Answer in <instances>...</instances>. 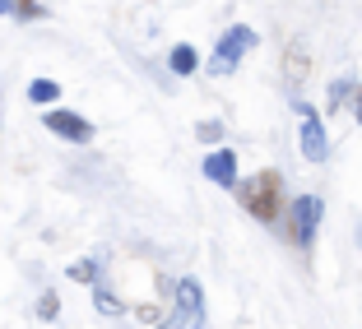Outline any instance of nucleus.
Segmentation results:
<instances>
[{
  "mask_svg": "<svg viewBox=\"0 0 362 329\" xmlns=\"http://www.w3.org/2000/svg\"><path fill=\"white\" fill-rule=\"evenodd\" d=\"M61 316V297H56V292H42V297H37V320H56Z\"/></svg>",
  "mask_w": 362,
  "mask_h": 329,
  "instance_id": "obj_12",
  "label": "nucleus"
},
{
  "mask_svg": "<svg viewBox=\"0 0 362 329\" xmlns=\"http://www.w3.org/2000/svg\"><path fill=\"white\" fill-rule=\"evenodd\" d=\"M14 10V0H0V14H10Z\"/></svg>",
  "mask_w": 362,
  "mask_h": 329,
  "instance_id": "obj_15",
  "label": "nucleus"
},
{
  "mask_svg": "<svg viewBox=\"0 0 362 329\" xmlns=\"http://www.w3.org/2000/svg\"><path fill=\"white\" fill-rule=\"evenodd\" d=\"M195 65H200V56H195V47H172V70L177 75H195Z\"/></svg>",
  "mask_w": 362,
  "mask_h": 329,
  "instance_id": "obj_10",
  "label": "nucleus"
},
{
  "mask_svg": "<svg viewBox=\"0 0 362 329\" xmlns=\"http://www.w3.org/2000/svg\"><path fill=\"white\" fill-rule=\"evenodd\" d=\"M358 121H362V88H358Z\"/></svg>",
  "mask_w": 362,
  "mask_h": 329,
  "instance_id": "obj_16",
  "label": "nucleus"
},
{
  "mask_svg": "<svg viewBox=\"0 0 362 329\" xmlns=\"http://www.w3.org/2000/svg\"><path fill=\"white\" fill-rule=\"evenodd\" d=\"M14 14H19V19H37L42 5H37V0H14Z\"/></svg>",
  "mask_w": 362,
  "mask_h": 329,
  "instance_id": "obj_14",
  "label": "nucleus"
},
{
  "mask_svg": "<svg viewBox=\"0 0 362 329\" xmlns=\"http://www.w3.org/2000/svg\"><path fill=\"white\" fill-rule=\"evenodd\" d=\"M93 306L103 311V316H121V311H126V306H121V297H112V292H107L103 283L93 287Z\"/></svg>",
  "mask_w": 362,
  "mask_h": 329,
  "instance_id": "obj_11",
  "label": "nucleus"
},
{
  "mask_svg": "<svg viewBox=\"0 0 362 329\" xmlns=\"http://www.w3.org/2000/svg\"><path fill=\"white\" fill-rule=\"evenodd\" d=\"M28 97L37 107H52L56 97H61V84H56V79H33V84H28Z\"/></svg>",
  "mask_w": 362,
  "mask_h": 329,
  "instance_id": "obj_8",
  "label": "nucleus"
},
{
  "mask_svg": "<svg viewBox=\"0 0 362 329\" xmlns=\"http://www.w3.org/2000/svg\"><path fill=\"white\" fill-rule=\"evenodd\" d=\"M251 47H256V32H251V28H242V23L228 28L223 37H218V47H214V65H209V70H214V75H233L237 61H242Z\"/></svg>",
  "mask_w": 362,
  "mask_h": 329,
  "instance_id": "obj_3",
  "label": "nucleus"
},
{
  "mask_svg": "<svg viewBox=\"0 0 362 329\" xmlns=\"http://www.w3.org/2000/svg\"><path fill=\"white\" fill-rule=\"evenodd\" d=\"M195 135H200L204 144H218V139H223V126H218V121H200V126H195Z\"/></svg>",
  "mask_w": 362,
  "mask_h": 329,
  "instance_id": "obj_13",
  "label": "nucleus"
},
{
  "mask_svg": "<svg viewBox=\"0 0 362 329\" xmlns=\"http://www.w3.org/2000/svg\"><path fill=\"white\" fill-rule=\"evenodd\" d=\"M204 177H209L214 186H228V191H233V186H237V158L228 149L209 153V158H204Z\"/></svg>",
  "mask_w": 362,
  "mask_h": 329,
  "instance_id": "obj_7",
  "label": "nucleus"
},
{
  "mask_svg": "<svg viewBox=\"0 0 362 329\" xmlns=\"http://www.w3.org/2000/svg\"><path fill=\"white\" fill-rule=\"evenodd\" d=\"M70 278L98 287V283H103V269H98V260H75V265H70Z\"/></svg>",
  "mask_w": 362,
  "mask_h": 329,
  "instance_id": "obj_9",
  "label": "nucleus"
},
{
  "mask_svg": "<svg viewBox=\"0 0 362 329\" xmlns=\"http://www.w3.org/2000/svg\"><path fill=\"white\" fill-rule=\"evenodd\" d=\"M47 130L70 139V144H88V139H93V126H88L79 112H65V107H52V112H47Z\"/></svg>",
  "mask_w": 362,
  "mask_h": 329,
  "instance_id": "obj_5",
  "label": "nucleus"
},
{
  "mask_svg": "<svg viewBox=\"0 0 362 329\" xmlns=\"http://www.w3.org/2000/svg\"><path fill=\"white\" fill-rule=\"evenodd\" d=\"M298 112H302V158H307V162H320L325 153H330V135H325V121H320L307 102H298Z\"/></svg>",
  "mask_w": 362,
  "mask_h": 329,
  "instance_id": "obj_4",
  "label": "nucleus"
},
{
  "mask_svg": "<svg viewBox=\"0 0 362 329\" xmlns=\"http://www.w3.org/2000/svg\"><path fill=\"white\" fill-rule=\"evenodd\" d=\"M320 209L325 204L316 200V195H302L298 204H293V237H298V246L307 251L311 241H316V227H320Z\"/></svg>",
  "mask_w": 362,
  "mask_h": 329,
  "instance_id": "obj_6",
  "label": "nucleus"
},
{
  "mask_svg": "<svg viewBox=\"0 0 362 329\" xmlns=\"http://www.w3.org/2000/svg\"><path fill=\"white\" fill-rule=\"evenodd\" d=\"M158 329H204V292L195 278L177 283V306L168 320H158Z\"/></svg>",
  "mask_w": 362,
  "mask_h": 329,
  "instance_id": "obj_2",
  "label": "nucleus"
},
{
  "mask_svg": "<svg viewBox=\"0 0 362 329\" xmlns=\"http://www.w3.org/2000/svg\"><path fill=\"white\" fill-rule=\"evenodd\" d=\"M237 191H242V204L256 213L260 223H274L279 218V204H284V177H279V172H256V177L242 181Z\"/></svg>",
  "mask_w": 362,
  "mask_h": 329,
  "instance_id": "obj_1",
  "label": "nucleus"
}]
</instances>
